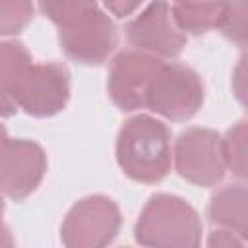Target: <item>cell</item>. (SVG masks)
Masks as SVG:
<instances>
[{
	"label": "cell",
	"instance_id": "cell-16",
	"mask_svg": "<svg viewBox=\"0 0 248 248\" xmlns=\"http://www.w3.org/2000/svg\"><path fill=\"white\" fill-rule=\"evenodd\" d=\"M33 17L31 0H0V37L19 33Z\"/></svg>",
	"mask_w": 248,
	"mask_h": 248
},
{
	"label": "cell",
	"instance_id": "cell-17",
	"mask_svg": "<svg viewBox=\"0 0 248 248\" xmlns=\"http://www.w3.org/2000/svg\"><path fill=\"white\" fill-rule=\"evenodd\" d=\"M238 46L246 45V0H227L221 23L217 27Z\"/></svg>",
	"mask_w": 248,
	"mask_h": 248
},
{
	"label": "cell",
	"instance_id": "cell-12",
	"mask_svg": "<svg viewBox=\"0 0 248 248\" xmlns=\"http://www.w3.org/2000/svg\"><path fill=\"white\" fill-rule=\"evenodd\" d=\"M246 186L244 184H231L221 188L209 203L207 217L213 225H219L221 229H229L236 232L240 238H246Z\"/></svg>",
	"mask_w": 248,
	"mask_h": 248
},
{
	"label": "cell",
	"instance_id": "cell-8",
	"mask_svg": "<svg viewBox=\"0 0 248 248\" xmlns=\"http://www.w3.org/2000/svg\"><path fill=\"white\" fill-rule=\"evenodd\" d=\"M126 37L134 46L165 58L178 56L186 43V37L170 17V6L167 0H153L126 25Z\"/></svg>",
	"mask_w": 248,
	"mask_h": 248
},
{
	"label": "cell",
	"instance_id": "cell-4",
	"mask_svg": "<svg viewBox=\"0 0 248 248\" xmlns=\"http://www.w3.org/2000/svg\"><path fill=\"white\" fill-rule=\"evenodd\" d=\"M56 62L33 64L23 70L16 91V105L33 116H52L64 108L70 97V79Z\"/></svg>",
	"mask_w": 248,
	"mask_h": 248
},
{
	"label": "cell",
	"instance_id": "cell-7",
	"mask_svg": "<svg viewBox=\"0 0 248 248\" xmlns=\"http://www.w3.org/2000/svg\"><path fill=\"white\" fill-rule=\"evenodd\" d=\"M163 60L157 56L124 50L120 52L108 72V93L122 110H136L145 107V95L151 79L161 70Z\"/></svg>",
	"mask_w": 248,
	"mask_h": 248
},
{
	"label": "cell",
	"instance_id": "cell-18",
	"mask_svg": "<svg viewBox=\"0 0 248 248\" xmlns=\"http://www.w3.org/2000/svg\"><path fill=\"white\" fill-rule=\"evenodd\" d=\"M105 6L116 16V17H126L130 16L143 0H103Z\"/></svg>",
	"mask_w": 248,
	"mask_h": 248
},
{
	"label": "cell",
	"instance_id": "cell-20",
	"mask_svg": "<svg viewBox=\"0 0 248 248\" xmlns=\"http://www.w3.org/2000/svg\"><path fill=\"white\" fill-rule=\"evenodd\" d=\"M10 138L6 136V130L0 126V174L4 170V165H6V159H8V153H10Z\"/></svg>",
	"mask_w": 248,
	"mask_h": 248
},
{
	"label": "cell",
	"instance_id": "cell-1",
	"mask_svg": "<svg viewBox=\"0 0 248 248\" xmlns=\"http://www.w3.org/2000/svg\"><path fill=\"white\" fill-rule=\"evenodd\" d=\"M116 159L120 169L134 180L159 182L170 170V130L151 116H134L124 122Z\"/></svg>",
	"mask_w": 248,
	"mask_h": 248
},
{
	"label": "cell",
	"instance_id": "cell-3",
	"mask_svg": "<svg viewBox=\"0 0 248 248\" xmlns=\"http://www.w3.org/2000/svg\"><path fill=\"white\" fill-rule=\"evenodd\" d=\"M203 103L200 76L184 64H165L155 74L145 95V107L170 120L192 118Z\"/></svg>",
	"mask_w": 248,
	"mask_h": 248
},
{
	"label": "cell",
	"instance_id": "cell-9",
	"mask_svg": "<svg viewBox=\"0 0 248 248\" xmlns=\"http://www.w3.org/2000/svg\"><path fill=\"white\" fill-rule=\"evenodd\" d=\"M45 169L46 161L41 147L27 140H16L10 143V153L0 174V190L19 202L39 186Z\"/></svg>",
	"mask_w": 248,
	"mask_h": 248
},
{
	"label": "cell",
	"instance_id": "cell-19",
	"mask_svg": "<svg viewBox=\"0 0 248 248\" xmlns=\"http://www.w3.org/2000/svg\"><path fill=\"white\" fill-rule=\"evenodd\" d=\"M209 244H217V246H234V244H238V246H242L244 238H238L236 232H232L229 229H219L209 238Z\"/></svg>",
	"mask_w": 248,
	"mask_h": 248
},
{
	"label": "cell",
	"instance_id": "cell-11",
	"mask_svg": "<svg viewBox=\"0 0 248 248\" xmlns=\"http://www.w3.org/2000/svg\"><path fill=\"white\" fill-rule=\"evenodd\" d=\"M29 62L33 60L21 43H0V116H12L17 110L16 91Z\"/></svg>",
	"mask_w": 248,
	"mask_h": 248
},
{
	"label": "cell",
	"instance_id": "cell-13",
	"mask_svg": "<svg viewBox=\"0 0 248 248\" xmlns=\"http://www.w3.org/2000/svg\"><path fill=\"white\" fill-rule=\"evenodd\" d=\"M227 0H174L170 16L174 25L184 33H205L217 29Z\"/></svg>",
	"mask_w": 248,
	"mask_h": 248
},
{
	"label": "cell",
	"instance_id": "cell-5",
	"mask_svg": "<svg viewBox=\"0 0 248 248\" xmlns=\"http://www.w3.org/2000/svg\"><path fill=\"white\" fill-rule=\"evenodd\" d=\"M176 170L198 186H213L225 176L221 138L207 128H190L176 140Z\"/></svg>",
	"mask_w": 248,
	"mask_h": 248
},
{
	"label": "cell",
	"instance_id": "cell-6",
	"mask_svg": "<svg viewBox=\"0 0 248 248\" xmlns=\"http://www.w3.org/2000/svg\"><path fill=\"white\" fill-rule=\"evenodd\" d=\"M120 213L112 200L91 196L74 205L62 225V238L68 246H101L116 236Z\"/></svg>",
	"mask_w": 248,
	"mask_h": 248
},
{
	"label": "cell",
	"instance_id": "cell-15",
	"mask_svg": "<svg viewBox=\"0 0 248 248\" xmlns=\"http://www.w3.org/2000/svg\"><path fill=\"white\" fill-rule=\"evenodd\" d=\"M221 153L225 167L238 178L246 176V122L240 120L225 138H221Z\"/></svg>",
	"mask_w": 248,
	"mask_h": 248
},
{
	"label": "cell",
	"instance_id": "cell-21",
	"mask_svg": "<svg viewBox=\"0 0 248 248\" xmlns=\"http://www.w3.org/2000/svg\"><path fill=\"white\" fill-rule=\"evenodd\" d=\"M2 213H4V202H2V196H0V244H12V238L8 236V231L2 225Z\"/></svg>",
	"mask_w": 248,
	"mask_h": 248
},
{
	"label": "cell",
	"instance_id": "cell-2",
	"mask_svg": "<svg viewBox=\"0 0 248 248\" xmlns=\"http://www.w3.org/2000/svg\"><path fill=\"white\" fill-rule=\"evenodd\" d=\"M136 238L151 246H196L202 238V223L184 200L157 194L147 202L136 225Z\"/></svg>",
	"mask_w": 248,
	"mask_h": 248
},
{
	"label": "cell",
	"instance_id": "cell-10",
	"mask_svg": "<svg viewBox=\"0 0 248 248\" xmlns=\"http://www.w3.org/2000/svg\"><path fill=\"white\" fill-rule=\"evenodd\" d=\"M116 43V27L103 12L79 27L60 33L64 52L79 64H101L114 50Z\"/></svg>",
	"mask_w": 248,
	"mask_h": 248
},
{
	"label": "cell",
	"instance_id": "cell-14",
	"mask_svg": "<svg viewBox=\"0 0 248 248\" xmlns=\"http://www.w3.org/2000/svg\"><path fill=\"white\" fill-rule=\"evenodd\" d=\"M39 6L60 31L76 29L101 14L97 0H39Z\"/></svg>",
	"mask_w": 248,
	"mask_h": 248
}]
</instances>
